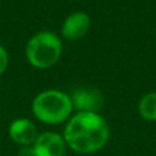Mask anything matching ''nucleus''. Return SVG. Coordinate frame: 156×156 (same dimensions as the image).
<instances>
[{
  "instance_id": "5",
  "label": "nucleus",
  "mask_w": 156,
  "mask_h": 156,
  "mask_svg": "<svg viewBox=\"0 0 156 156\" xmlns=\"http://www.w3.org/2000/svg\"><path fill=\"white\" fill-rule=\"evenodd\" d=\"M90 25L92 19L89 14L83 12V11H76L65 18L62 27H60V34L67 41L81 40L89 32Z\"/></svg>"
},
{
  "instance_id": "7",
  "label": "nucleus",
  "mask_w": 156,
  "mask_h": 156,
  "mask_svg": "<svg viewBox=\"0 0 156 156\" xmlns=\"http://www.w3.org/2000/svg\"><path fill=\"white\" fill-rule=\"evenodd\" d=\"M8 136L19 147H32L37 140V127L30 119L16 118L8 126Z\"/></svg>"
},
{
  "instance_id": "10",
  "label": "nucleus",
  "mask_w": 156,
  "mask_h": 156,
  "mask_svg": "<svg viewBox=\"0 0 156 156\" xmlns=\"http://www.w3.org/2000/svg\"><path fill=\"white\" fill-rule=\"evenodd\" d=\"M16 156H34V152H33L32 147H21Z\"/></svg>"
},
{
  "instance_id": "2",
  "label": "nucleus",
  "mask_w": 156,
  "mask_h": 156,
  "mask_svg": "<svg viewBox=\"0 0 156 156\" xmlns=\"http://www.w3.org/2000/svg\"><path fill=\"white\" fill-rule=\"evenodd\" d=\"M73 111L70 94L59 89H45L36 94L32 101L34 118L51 126L66 123L73 115Z\"/></svg>"
},
{
  "instance_id": "1",
  "label": "nucleus",
  "mask_w": 156,
  "mask_h": 156,
  "mask_svg": "<svg viewBox=\"0 0 156 156\" xmlns=\"http://www.w3.org/2000/svg\"><path fill=\"white\" fill-rule=\"evenodd\" d=\"M67 148L80 155L101 151L110 141V125L100 112H76L62 133Z\"/></svg>"
},
{
  "instance_id": "6",
  "label": "nucleus",
  "mask_w": 156,
  "mask_h": 156,
  "mask_svg": "<svg viewBox=\"0 0 156 156\" xmlns=\"http://www.w3.org/2000/svg\"><path fill=\"white\" fill-rule=\"evenodd\" d=\"M70 99L77 112H99L104 104L103 93L94 88H78Z\"/></svg>"
},
{
  "instance_id": "3",
  "label": "nucleus",
  "mask_w": 156,
  "mask_h": 156,
  "mask_svg": "<svg viewBox=\"0 0 156 156\" xmlns=\"http://www.w3.org/2000/svg\"><path fill=\"white\" fill-rule=\"evenodd\" d=\"M63 43L56 33L40 30L29 38L25 48L26 60L30 66L47 70L56 65L62 58Z\"/></svg>"
},
{
  "instance_id": "4",
  "label": "nucleus",
  "mask_w": 156,
  "mask_h": 156,
  "mask_svg": "<svg viewBox=\"0 0 156 156\" xmlns=\"http://www.w3.org/2000/svg\"><path fill=\"white\" fill-rule=\"evenodd\" d=\"M32 148L34 156H66L69 149L63 136L56 132L40 133Z\"/></svg>"
},
{
  "instance_id": "9",
  "label": "nucleus",
  "mask_w": 156,
  "mask_h": 156,
  "mask_svg": "<svg viewBox=\"0 0 156 156\" xmlns=\"http://www.w3.org/2000/svg\"><path fill=\"white\" fill-rule=\"evenodd\" d=\"M8 62H10V56H8L7 49H5L3 45H0V76L7 70Z\"/></svg>"
},
{
  "instance_id": "8",
  "label": "nucleus",
  "mask_w": 156,
  "mask_h": 156,
  "mask_svg": "<svg viewBox=\"0 0 156 156\" xmlns=\"http://www.w3.org/2000/svg\"><path fill=\"white\" fill-rule=\"evenodd\" d=\"M138 115L148 122H156V90L143 94L137 104Z\"/></svg>"
}]
</instances>
